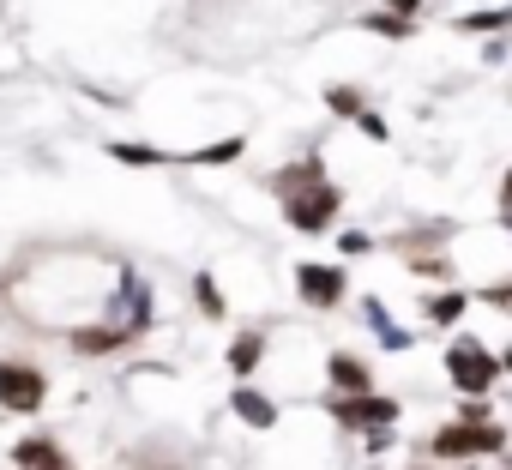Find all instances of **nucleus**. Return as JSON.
I'll use <instances>...</instances> for the list:
<instances>
[{
  "label": "nucleus",
  "mask_w": 512,
  "mask_h": 470,
  "mask_svg": "<svg viewBox=\"0 0 512 470\" xmlns=\"http://www.w3.org/2000/svg\"><path fill=\"white\" fill-rule=\"evenodd\" d=\"M500 446H506V434L488 416H458L452 428L434 434V452L440 458H476V452H500Z\"/></svg>",
  "instance_id": "f257e3e1"
},
{
  "label": "nucleus",
  "mask_w": 512,
  "mask_h": 470,
  "mask_svg": "<svg viewBox=\"0 0 512 470\" xmlns=\"http://www.w3.org/2000/svg\"><path fill=\"white\" fill-rule=\"evenodd\" d=\"M446 368H452V386H458V392H488L494 374H500V362H494L476 338H458V344L446 350Z\"/></svg>",
  "instance_id": "f03ea898"
},
{
  "label": "nucleus",
  "mask_w": 512,
  "mask_h": 470,
  "mask_svg": "<svg viewBox=\"0 0 512 470\" xmlns=\"http://www.w3.org/2000/svg\"><path fill=\"white\" fill-rule=\"evenodd\" d=\"M37 404H43V368H31V362H0V410L31 416Z\"/></svg>",
  "instance_id": "7ed1b4c3"
},
{
  "label": "nucleus",
  "mask_w": 512,
  "mask_h": 470,
  "mask_svg": "<svg viewBox=\"0 0 512 470\" xmlns=\"http://www.w3.org/2000/svg\"><path fill=\"white\" fill-rule=\"evenodd\" d=\"M332 217H338V187H326V181L290 187V223L296 229H326Z\"/></svg>",
  "instance_id": "20e7f679"
},
{
  "label": "nucleus",
  "mask_w": 512,
  "mask_h": 470,
  "mask_svg": "<svg viewBox=\"0 0 512 470\" xmlns=\"http://www.w3.org/2000/svg\"><path fill=\"white\" fill-rule=\"evenodd\" d=\"M332 416H338L344 428H386V422L398 416V404H392V398H374V392H350V398L332 404Z\"/></svg>",
  "instance_id": "39448f33"
},
{
  "label": "nucleus",
  "mask_w": 512,
  "mask_h": 470,
  "mask_svg": "<svg viewBox=\"0 0 512 470\" xmlns=\"http://www.w3.org/2000/svg\"><path fill=\"white\" fill-rule=\"evenodd\" d=\"M296 284H302V296H308L314 308H332V302L344 296V272H338V266H302Z\"/></svg>",
  "instance_id": "423d86ee"
},
{
  "label": "nucleus",
  "mask_w": 512,
  "mask_h": 470,
  "mask_svg": "<svg viewBox=\"0 0 512 470\" xmlns=\"http://www.w3.org/2000/svg\"><path fill=\"white\" fill-rule=\"evenodd\" d=\"M13 464L19 470H61V446L55 440H19L13 446Z\"/></svg>",
  "instance_id": "0eeeda50"
},
{
  "label": "nucleus",
  "mask_w": 512,
  "mask_h": 470,
  "mask_svg": "<svg viewBox=\"0 0 512 470\" xmlns=\"http://www.w3.org/2000/svg\"><path fill=\"white\" fill-rule=\"evenodd\" d=\"M235 416L253 422V428H272V422H278V404L260 398V392H235Z\"/></svg>",
  "instance_id": "6e6552de"
},
{
  "label": "nucleus",
  "mask_w": 512,
  "mask_h": 470,
  "mask_svg": "<svg viewBox=\"0 0 512 470\" xmlns=\"http://www.w3.org/2000/svg\"><path fill=\"white\" fill-rule=\"evenodd\" d=\"M332 380H338L344 392H368V386H374L368 362H356V356H332Z\"/></svg>",
  "instance_id": "1a4fd4ad"
},
{
  "label": "nucleus",
  "mask_w": 512,
  "mask_h": 470,
  "mask_svg": "<svg viewBox=\"0 0 512 470\" xmlns=\"http://www.w3.org/2000/svg\"><path fill=\"white\" fill-rule=\"evenodd\" d=\"M127 332L121 326H103V332H73V350H121Z\"/></svg>",
  "instance_id": "9d476101"
},
{
  "label": "nucleus",
  "mask_w": 512,
  "mask_h": 470,
  "mask_svg": "<svg viewBox=\"0 0 512 470\" xmlns=\"http://www.w3.org/2000/svg\"><path fill=\"white\" fill-rule=\"evenodd\" d=\"M253 362H260V332L235 338V350H229V368H235V374H253Z\"/></svg>",
  "instance_id": "9b49d317"
},
{
  "label": "nucleus",
  "mask_w": 512,
  "mask_h": 470,
  "mask_svg": "<svg viewBox=\"0 0 512 470\" xmlns=\"http://www.w3.org/2000/svg\"><path fill=\"white\" fill-rule=\"evenodd\" d=\"M428 314H434L440 326H446V320H458V314H464V290H458V296H434V302H428Z\"/></svg>",
  "instance_id": "f8f14e48"
},
{
  "label": "nucleus",
  "mask_w": 512,
  "mask_h": 470,
  "mask_svg": "<svg viewBox=\"0 0 512 470\" xmlns=\"http://www.w3.org/2000/svg\"><path fill=\"white\" fill-rule=\"evenodd\" d=\"M368 31H380V37H410V25H404V19H392V13H374V19H368Z\"/></svg>",
  "instance_id": "ddd939ff"
},
{
  "label": "nucleus",
  "mask_w": 512,
  "mask_h": 470,
  "mask_svg": "<svg viewBox=\"0 0 512 470\" xmlns=\"http://www.w3.org/2000/svg\"><path fill=\"white\" fill-rule=\"evenodd\" d=\"M199 308H205V314H223V296L211 290V278H199Z\"/></svg>",
  "instance_id": "4468645a"
},
{
  "label": "nucleus",
  "mask_w": 512,
  "mask_h": 470,
  "mask_svg": "<svg viewBox=\"0 0 512 470\" xmlns=\"http://www.w3.org/2000/svg\"><path fill=\"white\" fill-rule=\"evenodd\" d=\"M488 302H494V308H512V284H494V290H488Z\"/></svg>",
  "instance_id": "2eb2a0df"
},
{
  "label": "nucleus",
  "mask_w": 512,
  "mask_h": 470,
  "mask_svg": "<svg viewBox=\"0 0 512 470\" xmlns=\"http://www.w3.org/2000/svg\"><path fill=\"white\" fill-rule=\"evenodd\" d=\"M386 7H398V13H416V7H422V0H386Z\"/></svg>",
  "instance_id": "dca6fc26"
},
{
  "label": "nucleus",
  "mask_w": 512,
  "mask_h": 470,
  "mask_svg": "<svg viewBox=\"0 0 512 470\" xmlns=\"http://www.w3.org/2000/svg\"><path fill=\"white\" fill-rule=\"evenodd\" d=\"M506 211H512V175H506Z\"/></svg>",
  "instance_id": "f3484780"
},
{
  "label": "nucleus",
  "mask_w": 512,
  "mask_h": 470,
  "mask_svg": "<svg viewBox=\"0 0 512 470\" xmlns=\"http://www.w3.org/2000/svg\"><path fill=\"white\" fill-rule=\"evenodd\" d=\"M500 368H506V374H512V350H506V362H500Z\"/></svg>",
  "instance_id": "a211bd4d"
},
{
  "label": "nucleus",
  "mask_w": 512,
  "mask_h": 470,
  "mask_svg": "<svg viewBox=\"0 0 512 470\" xmlns=\"http://www.w3.org/2000/svg\"><path fill=\"white\" fill-rule=\"evenodd\" d=\"M61 470H67V464H61Z\"/></svg>",
  "instance_id": "6ab92c4d"
}]
</instances>
